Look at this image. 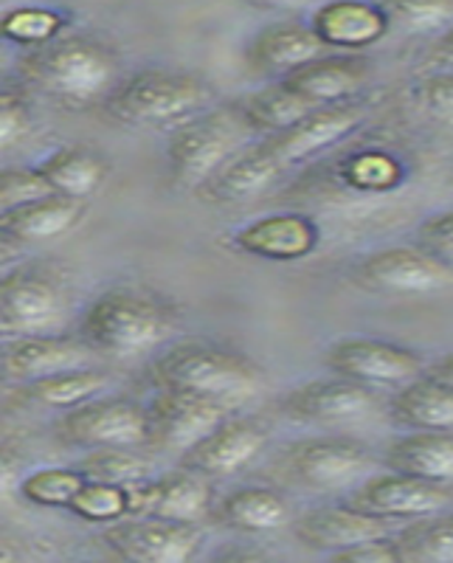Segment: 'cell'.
Listing matches in <instances>:
<instances>
[{
  "label": "cell",
  "instance_id": "obj_17",
  "mask_svg": "<svg viewBox=\"0 0 453 563\" xmlns=\"http://www.w3.org/2000/svg\"><path fill=\"white\" fill-rule=\"evenodd\" d=\"M364 119L366 110L364 104L357 102L316 108L313 113H307L301 122L294 124V128H288L279 135H270V139H265L262 144H265V150L274 155L276 164L285 169L290 167V164H299V161L332 147V144H339V141L346 139Z\"/></svg>",
  "mask_w": 453,
  "mask_h": 563
},
{
  "label": "cell",
  "instance_id": "obj_23",
  "mask_svg": "<svg viewBox=\"0 0 453 563\" xmlns=\"http://www.w3.org/2000/svg\"><path fill=\"white\" fill-rule=\"evenodd\" d=\"M85 214H88V203L52 195V198L34 200V203L0 214V240L12 249L52 243L77 229Z\"/></svg>",
  "mask_w": 453,
  "mask_h": 563
},
{
  "label": "cell",
  "instance_id": "obj_44",
  "mask_svg": "<svg viewBox=\"0 0 453 563\" xmlns=\"http://www.w3.org/2000/svg\"><path fill=\"white\" fill-rule=\"evenodd\" d=\"M23 476L26 474H23V460H20L18 451L0 445V501L18 493Z\"/></svg>",
  "mask_w": 453,
  "mask_h": 563
},
{
  "label": "cell",
  "instance_id": "obj_42",
  "mask_svg": "<svg viewBox=\"0 0 453 563\" xmlns=\"http://www.w3.org/2000/svg\"><path fill=\"white\" fill-rule=\"evenodd\" d=\"M417 102L428 115L453 124V74H431L417 85Z\"/></svg>",
  "mask_w": 453,
  "mask_h": 563
},
{
  "label": "cell",
  "instance_id": "obj_20",
  "mask_svg": "<svg viewBox=\"0 0 453 563\" xmlns=\"http://www.w3.org/2000/svg\"><path fill=\"white\" fill-rule=\"evenodd\" d=\"M294 536L310 550L341 552L357 544H369L389 536L386 521L372 519L366 512L344 507H316L301 512L294 521Z\"/></svg>",
  "mask_w": 453,
  "mask_h": 563
},
{
  "label": "cell",
  "instance_id": "obj_26",
  "mask_svg": "<svg viewBox=\"0 0 453 563\" xmlns=\"http://www.w3.org/2000/svg\"><path fill=\"white\" fill-rule=\"evenodd\" d=\"M279 173L281 167L259 141V144L243 147L234 158L225 161L223 167L211 175L209 184L200 189V195L220 206L240 203V200L256 198L259 192H265Z\"/></svg>",
  "mask_w": 453,
  "mask_h": 563
},
{
  "label": "cell",
  "instance_id": "obj_38",
  "mask_svg": "<svg viewBox=\"0 0 453 563\" xmlns=\"http://www.w3.org/2000/svg\"><path fill=\"white\" fill-rule=\"evenodd\" d=\"M346 180L357 186V189H369V192L389 189V186L400 180V164L384 153L357 155V158L346 164Z\"/></svg>",
  "mask_w": 453,
  "mask_h": 563
},
{
  "label": "cell",
  "instance_id": "obj_2",
  "mask_svg": "<svg viewBox=\"0 0 453 563\" xmlns=\"http://www.w3.org/2000/svg\"><path fill=\"white\" fill-rule=\"evenodd\" d=\"M153 378L161 389L186 391L234 409L262 389L265 372L243 352L195 341L166 350L153 364Z\"/></svg>",
  "mask_w": 453,
  "mask_h": 563
},
{
  "label": "cell",
  "instance_id": "obj_50",
  "mask_svg": "<svg viewBox=\"0 0 453 563\" xmlns=\"http://www.w3.org/2000/svg\"><path fill=\"white\" fill-rule=\"evenodd\" d=\"M9 434H12V429H9V422L3 420V417H0V445H7Z\"/></svg>",
  "mask_w": 453,
  "mask_h": 563
},
{
  "label": "cell",
  "instance_id": "obj_30",
  "mask_svg": "<svg viewBox=\"0 0 453 563\" xmlns=\"http://www.w3.org/2000/svg\"><path fill=\"white\" fill-rule=\"evenodd\" d=\"M243 122L248 124L251 133H265L279 135L288 128H294L296 122H301L307 113H313V104H307L305 99L296 97L294 90H288L281 82L270 85V88H262L256 93H251L248 99H243V104H236Z\"/></svg>",
  "mask_w": 453,
  "mask_h": 563
},
{
  "label": "cell",
  "instance_id": "obj_5",
  "mask_svg": "<svg viewBox=\"0 0 453 563\" xmlns=\"http://www.w3.org/2000/svg\"><path fill=\"white\" fill-rule=\"evenodd\" d=\"M245 133L251 130L236 108L198 113L180 122L166 139V161L175 184L200 192L211 175L243 150Z\"/></svg>",
  "mask_w": 453,
  "mask_h": 563
},
{
  "label": "cell",
  "instance_id": "obj_7",
  "mask_svg": "<svg viewBox=\"0 0 453 563\" xmlns=\"http://www.w3.org/2000/svg\"><path fill=\"white\" fill-rule=\"evenodd\" d=\"M59 437L85 451L141 449L150 442L147 409L128 397H97L65 411Z\"/></svg>",
  "mask_w": 453,
  "mask_h": 563
},
{
  "label": "cell",
  "instance_id": "obj_6",
  "mask_svg": "<svg viewBox=\"0 0 453 563\" xmlns=\"http://www.w3.org/2000/svg\"><path fill=\"white\" fill-rule=\"evenodd\" d=\"M68 285L43 263H20L0 271V333L32 339L57 330L68 313Z\"/></svg>",
  "mask_w": 453,
  "mask_h": 563
},
{
  "label": "cell",
  "instance_id": "obj_19",
  "mask_svg": "<svg viewBox=\"0 0 453 563\" xmlns=\"http://www.w3.org/2000/svg\"><path fill=\"white\" fill-rule=\"evenodd\" d=\"M231 245L248 256L270 260V263H296L313 254L319 245V229L305 214H268L251 220L231 234Z\"/></svg>",
  "mask_w": 453,
  "mask_h": 563
},
{
  "label": "cell",
  "instance_id": "obj_31",
  "mask_svg": "<svg viewBox=\"0 0 453 563\" xmlns=\"http://www.w3.org/2000/svg\"><path fill=\"white\" fill-rule=\"evenodd\" d=\"M110 378L97 366H82V369H68L59 372V375H52V378H40L32 380V384H23V395L29 400L40 406H48V409H63L70 411L77 406L90 404L102 397V391L108 389Z\"/></svg>",
  "mask_w": 453,
  "mask_h": 563
},
{
  "label": "cell",
  "instance_id": "obj_21",
  "mask_svg": "<svg viewBox=\"0 0 453 563\" xmlns=\"http://www.w3.org/2000/svg\"><path fill=\"white\" fill-rule=\"evenodd\" d=\"M369 79V63L364 57H319L301 65L279 82L313 108L352 102Z\"/></svg>",
  "mask_w": 453,
  "mask_h": 563
},
{
  "label": "cell",
  "instance_id": "obj_22",
  "mask_svg": "<svg viewBox=\"0 0 453 563\" xmlns=\"http://www.w3.org/2000/svg\"><path fill=\"white\" fill-rule=\"evenodd\" d=\"M391 20L384 7L375 3H355V0H341V3H324L310 18V29L319 37V43L341 52H361L369 48L377 40H384L389 32Z\"/></svg>",
  "mask_w": 453,
  "mask_h": 563
},
{
  "label": "cell",
  "instance_id": "obj_9",
  "mask_svg": "<svg viewBox=\"0 0 453 563\" xmlns=\"http://www.w3.org/2000/svg\"><path fill=\"white\" fill-rule=\"evenodd\" d=\"M327 366L335 378L352 380L357 386H406L422 375V358L415 350L391 344L384 339H341L327 350Z\"/></svg>",
  "mask_w": 453,
  "mask_h": 563
},
{
  "label": "cell",
  "instance_id": "obj_46",
  "mask_svg": "<svg viewBox=\"0 0 453 563\" xmlns=\"http://www.w3.org/2000/svg\"><path fill=\"white\" fill-rule=\"evenodd\" d=\"M209 563H270V561L256 550H240V547H234V550L218 552Z\"/></svg>",
  "mask_w": 453,
  "mask_h": 563
},
{
  "label": "cell",
  "instance_id": "obj_1",
  "mask_svg": "<svg viewBox=\"0 0 453 563\" xmlns=\"http://www.w3.org/2000/svg\"><path fill=\"white\" fill-rule=\"evenodd\" d=\"M178 316L155 294L135 288H110L90 301L79 335L97 355L141 358L173 339Z\"/></svg>",
  "mask_w": 453,
  "mask_h": 563
},
{
  "label": "cell",
  "instance_id": "obj_25",
  "mask_svg": "<svg viewBox=\"0 0 453 563\" xmlns=\"http://www.w3.org/2000/svg\"><path fill=\"white\" fill-rule=\"evenodd\" d=\"M321 52H324V45L319 43L313 29L299 26V23H279V26L262 29L251 40L248 52H245V63L256 74L288 77L301 65L319 59Z\"/></svg>",
  "mask_w": 453,
  "mask_h": 563
},
{
  "label": "cell",
  "instance_id": "obj_32",
  "mask_svg": "<svg viewBox=\"0 0 453 563\" xmlns=\"http://www.w3.org/2000/svg\"><path fill=\"white\" fill-rule=\"evenodd\" d=\"M65 26H68V14L59 9L14 7L0 14V40L37 52L63 37Z\"/></svg>",
  "mask_w": 453,
  "mask_h": 563
},
{
  "label": "cell",
  "instance_id": "obj_8",
  "mask_svg": "<svg viewBox=\"0 0 453 563\" xmlns=\"http://www.w3.org/2000/svg\"><path fill=\"white\" fill-rule=\"evenodd\" d=\"M102 544L124 563H195L203 530L184 521L130 516L104 527Z\"/></svg>",
  "mask_w": 453,
  "mask_h": 563
},
{
  "label": "cell",
  "instance_id": "obj_12",
  "mask_svg": "<svg viewBox=\"0 0 453 563\" xmlns=\"http://www.w3.org/2000/svg\"><path fill=\"white\" fill-rule=\"evenodd\" d=\"M451 501L448 487L431 485V482L415 479L406 474H380L366 476L355 493L350 496L352 510H361L372 519L402 521V519H426L445 510Z\"/></svg>",
  "mask_w": 453,
  "mask_h": 563
},
{
  "label": "cell",
  "instance_id": "obj_34",
  "mask_svg": "<svg viewBox=\"0 0 453 563\" xmlns=\"http://www.w3.org/2000/svg\"><path fill=\"white\" fill-rule=\"evenodd\" d=\"M77 471L88 482H102V485L119 487H133L153 479V462L147 456H141L135 449L88 451L79 460Z\"/></svg>",
  "mask_w": 453,
  "mask_h": 563
},
{
  "label": "cell",
  "instance_id": "obj_40",
  "mask_svg": "<svg viewBox=\"0 0 453 563\" xmlns=\"http://www.w3.org/2000/svg\"><path fill=\"white\" fill-rule=\"evenodd\" d=\"M32 130V110L14 90H0V153L12 150Z\"/></svg>",
  "mask_w": 453,
  "mask_h": 563
},
{
  "label": "cell",
  "instance_id": "obj_14",
  "mask_svg": "<svg viewBox=\"0 0 453 563\" xmlns=\"http://www.w3.org/2000/svg\"><path fill=\"white\" fill-rule=\"evenodd\" d=\"M357 282L369 290L397 296L437 294L453 285V271L437 263L422 249L395 245V249L375 251L357 265Z\"/></svg>",
  "mask_w": 453,
  "mask_h": 563
},
{
  "label": "cell",
  "instance_id": "obj_35",
  "mask_svg": "<svg viewBox=\"0 0 453 563\" xmlns=\"http://www.w3.org/2000/svg\"><path fill=\"white\" fill-rule=\"evenodd\" d=\"M85 476L77 467H37L20 479L18 493L29 505L48 510H68L70 501L85 487Z\"/></svg>",
  "mask_w": 453,
  "mask_h": 563
},
{
  "label": "cell",
  "instance_id": "obj_47",
  "mask_svg": "<svg viewBox=\"0 0 453 563\" xmlns=\"http://www.w3.org/2000/svg\"><path fill=\"white\" fill-rule=\"evenodd\" d=\"M426 375H428V378L440 380V384L445 386V389L453 391V355H445V358H440V361H437V364L428 366Z\"/></svg>",
  "mask_w": 453,
  "mask_h": 563
},
{
  "label": "cell",
  "instance_id": "obj_41",
  "mask_svg": "<svg viewBox=\"0 0 453 563\" xmlns=\"http://www.w3.org/2000/svg\"><path fill=\"white\" fill-rule=\"evenodd\" d=\"M417 238H420V249L426 254H431L437 263L453 271V209L422 220Z\"/></svg>",
  "mask_w": 453,
  "mask_h": 563
},
{
  "label": "cell",
  "instance_id": "obj_36",
  "mask_svg": "<svg viewBox=\"0 0 453 563\" xmlns=\"http://www.w3.org/2000/svg\"><path fill=\"white\" fill-rule=\"evenodd\" d=\"M68 512L88 525H115L130 519V487L102 485V482H85L77 499L70 501Z\"/></svg>",
  "mask_w": 453,
  "mask_h": 563
},
{
  "label": "cell",
  "instance_id": "obj_16",
  "mask_svg": "<svg viewBox=\"0 0 453 563\" xmlns=\"http://www.w3.org/2000/svg\"><path fill=\"white\" fill-rule=\"evenodd\" d=\"M211 510H214V490L209 479L189 474L184 467L130 487V516L198 525Z\"/></svg>",
  "mask_w": 453,
  "mask_h": 563
},
{
  "label": "cell",
  "instance_id": "obj_33",
  "mask_svg": "<svg viewBox=\"0 0 453 563\" xmlns=\"http://www.w3.org/2000/svg\"><path fill=\"white\" fill-rule=\"evenodd\" d=\"M395 544L406 563H453V512L417 519Z\"/></svg>",
  "mask_w": 453,
  "mask_h": 563
},
{
  "label": "cell",
  "instance_id": "obj_37",
  "mask_svg": "<svg viewBox=\"0 0 453 563\" xmlns=\"http://www.w3.org/2000/svg\"><path fill=\"white\" fill-rule=\"evenodd\" d=\"M52 186L45 184L37 167H3L0 169V214L29 206L34 200L52 198Z\"/></svg>",
  "mask_w": 453,
  "mask_h": 563
},
{
  "label": "cell",
  "instance_id": "obj_39",
  "mask_svg": "<svg viewBox=\"0 0 453 563\" xmlns=\"http://www.w3.org/2000/svg\"><path fill=\"white\" fill-rule=\"evenodd\" d=\"M391 23L406 32H434L453 20V3H391L384 7Z\"/></svg>",
  "mask_w": 453,
  "mask_h": 563
},
{
  "label": "cell",
  "instance_id": "obj_28",
  "mask_svg": "<svg viewBox=\"0 0 453 563\" xmlns=\"http://www.w3.org/2000/svg\"><path fill=\"white\" fill-rule=\"evenodd\" d=\"M391 417L411 431H453V391L422 372L400 386L391 400Z\"/></svg>",
  "mask_w": 453,
  "mask_h": 563
},
{
  "label": "cell",
  "instance_id": "obj_48",
  "mask_svg": "<svg viewBox=\"0 0 453 563\" xmlns=\"http://www.w3.org/2000/svg\"><path fill=\"white\" fill-rule=\"evenodd\" d=\"M0 563H29L26 555H23V550L14 544L7 532H0Z\"/></svg>",
  "mask_w": 453,
  "mask_h": 563
},
{
  "label": "cell",
  "instance_id": "obj_4",
  "mask_svg": "<svg viewBox=\"0 0 453 563\" xmlns=\"http://www.w3.org/2000/svg\"><path fill=\"white\" fill-rule=\"evenodd\" d=\"M211 88L195 74L173 68H144L110 90L104 108L124 124L186 122L206 108Z\"/></svg>",
  "mask_w": 453,
  "mask_h": 563
},
{
  "label": "cell",
  "instance_id": "obj_24",
  "mask_svg": "<svg viewBox=\"0 0 453 563\" xmlns=\"http://www.w3.org/2000/svg\"><path fill=\"white\" fill-rule=\"evenodd\" d=\"M386 465L395 474L431 485H453V431H409L386 449Z\"/></svg>",
  "mask_w": 453,
  "mask_h": 563
},
{
  "label": "cell",
  "instance_id": "obj_49",
  "mask_svg": "<svg viewBox=\"0 0 453 563\" xmlns=\"http://www.w3.org/2000/svg\"><path fill=\"white\" fill-rule=\"evenodd\" d=\"M14 263V249L0 240V271H7Z\"/></svg>",
  "mask_w": 453,
  "mask_h": 563
},
{
  "label": "cell",
  "instance_id": "obj_27",
  "mask_svg": "<svg viewBox=\"0 0 453 563\" xmlns=\"http://www.w3.org/2000/svg\"><path fill=\"white\" fill-rule=\"evenodd\" d=\"M37 173L52 192L68 200H88L97 195L108 180V161L90 147H59L45 155L37 164Z\"/></svg>",
  "mask_w": 453,
  "mask_h": 563
},
{
  "label": "cell",
  "instance_id": "obj_11",
  "mask_svg": "<svg viewBox=\"0 0 453 563\" xmlns=\"http://www.w3.org/2000/svg\"><path fill=\"white\" fill-rule=\"evenodd\" d=\"M147 409V429L150 442L161 451L169 454H186V451L198 445L209 431H214L225 417H231L229 406L218 400H206L198 395H186V391L161 389L153 397Z\"/></svg>",
  "mask_w": 453,
  "mask_h": 563
},
{
  "label": "cell",
  "instance_id": "obj_43",
  "mask_svg": "<svg viewBox=\"0 0 453 563\" xmlns=\"http://www.w3.org/2000/svg\"><path fill=\"white\" fill-rule=\"evenodd\" d=\"M327 563H406V558L400 555L395 541L380 538V541H369V544H357L350 547V550L330 552Z\"/></svg>",
  "mask_w": 453,
  "mask_h": 563
},
{
  "label": "cell",
  "instance_id": "obj_51",
  "mask_svg": "<svg viewBox=\"0 0 453 563\" xmlns=\"http://www.w3.org/2000/svg\"><path fill=\"white\" fill-rule=\"evenodd\" d=\"M3 380H7V372H3V364H0V389H3Z\"/></svg>",
  "mask_w": 453,
  "mask_h": 563
},
{
  "label": "cell",
  "instance_id": "obj_45",
  "mask_svg": "<svg viewBox=\"0 0 453 563\" xmlns=\"http://www.w3.org/2000/svg\"><path fill=\"white\" fill-rule=\"evenodd\" d=\"M426 63L437 68V74H453V26L437 40L434 48L428 52Z\"/></svg>",
  "mask_w": 453,
  "mask_h": 563
},
{
  "label": "cell",
  "instance_id": "obj_18",
  "mask_svg": "<svg viewBox=\"0 0 453 563\" xmlns=\"http://www.w3.org/2000/svg\"><path fill=\"white\" fill-rule=\"evenodd\" d=\"M97 352L74 335H32V339H12L0 352V364L7 378L32 384L40 378H52L59 372L90 366Z\"/></svg>",
  "mask_w": 453,
  "mask_h": 563
},
{
  "label": "cell",
  "instance_id": "obj_29",
  "mask_svg": "<svg viewBox=\"0 0 453 563\" xmlns=\"http://www.w3.org/2000/svg\"><path fill=\"white\" fill-rule=\"evenodd\" d=\"M214 510L225 527L240 532H274L290 521L288 501L270 487L259 485L225 493Z\"/></svg>",
  "mask_w": 453,
  "mask_h": 563
},
{
  "label": "cell",
  "instance_id": "obj_3",
  "mask_svg": "<svg viewBox=\"0 0 453 563\" xmlns=\"http://www.w3.org/2000/svg\"><path fill=\"white\" fill-rule=\"evenodd\" d=\"M23 70L48 97L74 104L108 99L119 85V57L113 48L85 34L43 45L23 59Z\"/></svg>",
  "mask_w": 453,
  "mask_h": 563
},
{
  "label": "cell",
  "instance_id": "obj_15",
  "mask_svg": "<svg viewBox=\"0 0 453 563\" xmlns=\"http://www.w3.org/2000/svg\"><path fill=\"white\" fill-rule=\"evenodd\" d=\"M281 411L310 426H352L377 411L375 391L344 378L310 380L281 397Z\"/></svg>",
  "mask_w": 453,
  "mask_h": 563
},
{
  "label": "cell",
  "instance_id": "obj_10",
  "mask_svg": "<svg viewBox=\"0 0 453 563\" xmlns=\"http://www.w3.org/2000/svg\"><path fill=\"white\" fill-rule=\"evenodd\" d=\"M372 456L366 445L346 437H313L288 449V471L299 485L319 493L355 487L366 479Z\"/></svg>",
  "mask_w": 453,
  "mask_h": 563
},
{
  "label": "cell",
  "instance_id": "obj_13",
  "mask_svg": "<svg viewBox=\"0 0 453 563\" xmlns=\"http://www.w3.org/2000/svg\"><path fill=\"white\" fill-rule=\"evenodd\" d=\"M265 442L268 431L254 417H225L198 445L180 454L178 465L203 479H223L245 471L262 454Z\"/></svg>",
  "mask_w": 453,
  "mask_h": 563
}]
</instances>
